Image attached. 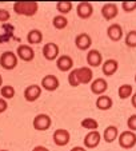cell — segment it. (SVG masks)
Segmentation results:
<instances>
[{"instance_id": "277c9868", "label": "cell", "mask_w": 136, "mask_h": 151, "mask_svg": "<svg viewBox=\"0 0 136 151\" xmlns=\"http://www.w3.org/2000/svg\"><path fill=\"white\" fill-rule=\"evenodd\" d=\"M32 126H34V128L37 130V131H45V130H48L52 126V119L47 114H39L34 118Z\"/></svg>"}, {"instance_id": "52a82bcc", "label": "cell", "mask_w": 136, "mask_h": 151, "mask_svg": "<svg viewBox=\"0 0 136 151\" xmlns=\"http://www.w3.org/2000/svg\"><path fill=\"white\" fill-rule=\"evenodd\" d=\"M59 51H60L59 46L55 44V43H47V44L43 46V50H42L43 56L48 60V62L56 60L57 58H59Z\"/></svg>"}, {"instance_id": "8992f818", "label": "cell", "mask_w": 136, "mask_h": 151, "mask_svg": "<svg viewBox=\"0 0 136 151\" xmlns=\"http://www.w3.org/2000/svg\"><path fill=\"white\" fill-rule=\"evenodd\" d=\"M100 140H102V135L97 130H94V131H89L87 135L84 137V147L85 148H96L97 146L100 145Z\"/></svg>"}, {"instance_id": "e0dca14e", "label": "cell", "mask_w": 136, "mask_h": 151, "mask_svg": "<svg viewBox=\"0 0 136 151\" xmlns=\"http://www.w3.org/2000/svg\"><path fill=\"white\" fill-rule=\"evenodd\" d=\"M56 66L62 72L72 71V67H74V59H72L69 55H62V56L57 58Z\"/></svg>"}, {"instance_id": "9a60e30c", "label": "cell", "mask_w": 136, "mask_h": 151, "mask_svg": "<svg viewBox=\"0 0 136 151\" xmlns=\"http://www.w3.org/2000/svg\"><path fill=\"white\" fill-rule=\"evenodd\" d=\"M119 70V62L116 59H108L102 64V71L104 76H112Z\"/></svg>"}, {"instance_id": "3957f363", "label": "cell", "mask_w": 136, "mask_h": 151, "mask_svg": "<svg viewBox=\"0 0 136 151\" xmlns=\"http://www.w3.org/2000/svg\"><path fill=\"white\" fill-rule=\"evenodd\" d=\"M117 139H119L120 147L124 148V150H130V148H132L136 146V132L130 131V130L123 131L122 134H119Z\"/></svg>"}, {"instance_id": "603a6c76", "label": "cell", "mask_w": 136, "mask_h": 151, "mask_svg": "<svg viewBox=\"0 0 136 151\" xmlns=\"http://www.w3.org/2000/svg\"><path fill=\"white\" fill-rule=\"evenodd\" d=\"M133 94V90H132V86L131 84H122L117 90V95H119L120 99H128L131 98Z\"/></svg>"}, {"instance_id": "44dd1931", "label": "cell", "mask_w": 136, "mask_h": 151, "mask_svg": "<svg viewBox=\"0 0 136 151\" xmlns=\"http://www.w3.org/2000/svg\"><path fill=\"white\" fill-rule=\"evenodd\" d=\"M119 137V130L116 126H108L105 127L104 132H103V139L107 143H112L113 140H116Z\"/></svg>"}, {"instance_id": "5bb4252c", "label": "cell", "mask_w": 136, "mask_h": 151, "mask_svg": "<svg viewBox=\"0 0 136 151\" xmlns=\"http://www.w3.org/2000/svg\"><path fill=\"white\" fill-rule=\"evenodd\" d=\"M75 44H76V47L80 51H87L92 46V37L88 34H85V32H82V34H79L75 37Z\"/></svg>"}, {"instance_id": "ac0fdd59", "label": "cell", "mask_w": 136, "mask_h": 151, "mask_svg": "<svg viewBox=\"0 0 136 151\" xmlns=\"http://www.w3.org/2000/svg\"><path fill=\"white\" fill-rule=\"evenodd\" d=\"M87 63L89 67H99L103 64V55L97 50H89L87 54Z\"/></svg>"}, {"instance_id": "d4e9b609", "label": "cell", "mask_w": 136, "mask_h": 151, "mask_svg": "<svg viewBox=\"0 0 136 151\" xmlns=\"http://www.w3.org/2000/svg\"><path fill=\"white\" fill-rule=\"evenodd\" d=\"M72 8H74V4H72L71 1H59V3L56 4L57 12H60V15H63V16L69 14V12L72 11Z\"/></svg>"}, {"instance_id": "1f68e13d", "label": "cell", "mask_w": 136, "mask_h": 151, "mask_svg": "<svg viewBox=\"0 0 136 151\" xmlns=\"http://www.w3.org/2000/svg\"><path fill=\"white\" fill-rule=\"evenodd\" d=\"M9 19H11V14L7 9L0 8V23H6Z\"/></svg>"}, {"instance_id": "83f0119b", "label": "cell", "mask_w": 136, "mask_h": 151, "mask_svg": "<svg viewBox=\"0 0 136 151\" xmlns=\"http://www.w3.org/2000/svg\"><path fill=\"white\" fill-rule=\"evenodd\" d=\"M125 46L130 48H136V31H130L124 37Z\"/></svg>"}, {"instance_id": "f546056e", "label": "cell", "mask_w": 136, "mask_h": 151, "mask_svg": "<svg viewBox=\"0 0 136 151\" xmlns=\"http://www.w3.org/2000/svg\"><path fill=\"white\" fill-rule=\"evenodd\" d=\"M122 9L124 12H133L136 9V1H123Z\"/></svg>"}, {"instance_id": "ffe728a7", "label": "cell", "mask_w": 136, "mask_h": 151, "mask_svg": "<svg viewBox=\"0 0 136 151\" xmlns=\"http://www.w3.org/2000/svg\"><path fill=\"white\" fill-rule=\"evenodd\" d=\"M95 104H96V109L102 110V111H107V110H110L113 106V100H112V98L108 96V95H100L96 99Z\"/></svg>"}, {"instance_id": "4316f807", "label": "cell", "mask_w": 136, "mask_h": 151, "mask_svg": "<svg viewBox=\"0 0 136 151\" xmlns=\"http://www.w3.org/2000/svg\"><path fill=\"white\" fill-rule=\"evenodd\" d=\"M0 95H1V98H4V99H12V98L15 96V88L12 87V86H3L1 88H0Z\"/></svg>"}, {"instance_id": "2e32d148", "label": "cell", "mask_w": 136, "mask_h": 151, "mask_svg": "<svg viewBox=\"0 0 136 151\" xmlns=\"http://www.w3.org/2000/svg\"><path fill=\"white\" fill-rule=\"evenodd\" d=\"M76 75L80 84H88L94 79V72L89 67H80L76 70Z\"/></svg>"}, {"instance_id": "484cf974", "label": "cell", "mask_w": 136, "mask_h": 151, "mask_svg": "<svg viewBox=\"0 0 136 151\" xmlns=\"http://www.w3.org/2000/svg\"><path fill=\"white\" fill-rule=\"evenodd\" d=\"M80 126H82L83 128H85V130L94 131V130H97L99 123H97V120H95L94 118H84V119L82 120V123H80Z\"/></svg>"}, {"instance_id": "836d02e7", "label": "cell", "mask_w": 136, "mask_h": 151, "mask_svg": "<svg viewBox=\"0 0 136 151\" xmlns=\"http://www.w3.org/2000/svg\"><path fill=\"white\" fill-rule=\"evenodd\" d=\"M32 151H49V150L45 146H36V147H34Z\"/></svg>"}, {"instance_id": "30bf717a", "label": "cell", "mask_w": 136, "mask_h": 151, "mask_svg": "<svg viewBox=\"0 0 136 151\" xmlns=\"http://www.w3.org/2000/svg\"><path fill=\"white\" fill-rule=\"evenodd\" d=\"M119 15V7L115 3H105L104 6L102 7V16L104 17L105 20L111 22L115 17Z\"/></svg>"}, {"instance_id": "cb8c5ba5", "label": "cell", "mask_w": 136, "mask_h": 151, "mask_svg": "<svg viewBox=\"0 0 136 151\" xmlns=\"http://www.w3.org/2000/svg\"><path fill=\"white\" fill-rule=\"evenodd\" d=\"M52 24H54V27L56 29H64V28H67V26H68V19L59 14L52 19Z\"/></svg>"}, {"instance_id": "74e56055", "label": "cell", "mask_w": 136, "mask_h": 151, "mask_svg": "<svg viewBox=\"0 0 136 151\" xmlns=\"http://www.w3.org/2000/svg\"><path fill=\"white\" fill-rule=\"evenodd\" d=\"M135 83H136V74H135Z\"/></svg>"}, {"instance_id": "7a4b0ae2", "label": "cell", "mask_w": 136, "mask_h": 151, "mask_svg": "<svg viewBox=\"0 0 136 151\" xmlns=\"http://www.w3.org/2000/svg\"><path fill=\"white\" fill-rule=\"evenodd\" d=\"M17 55L12 51H6L0 55V66L1 68L7 70V71H11L15 70L17 66Z\"/></svg>"}, {"instance_id": "ba28073f", "label": "cell", "mask_w": 136, "mask_h": 151, "mask_svg": "<svg viewBox=\"0 0 136 151\" xmlns=\"http://www.w3.org/2000/svg\"><path fill=\"white\" fill-rule=\"evenodd\" d=\"M16 55L23 62H32L35 58V51L28 44H20L16 50Z\"/></svg>"}, {"instance_id": "d6986e66", "label": "cell", "mask_w": 136, "mask_h": 151, "mask_svg": "<svg viewBox=\"0 0 136 151\" xmlns=\"http://www.w3.org/2000/svg\"><path fill=\"white\" fill-rule=\"evenodd\" d=\"M107 36L110 37L112 42H119L123 37V27L117 23L111 24L107 28Z\"/></svg>"}, {"instance_id": "4dcf8cb0", "label": "cell", "mask_w": 136, "mask_h": 151, "mask_svg": "<svg viewBox=\"0 0 136 151\" xmlns=\"http://www.w3.org/2000/svg\"><path fill=\"white\" fill-rule=\"evenodd\" d=\"M127 127H128V130H130V131L136 132V114L131 115V116L128 118V120H127Z\"/></svg>"}, {"instance_id": "7402d4cb", "label": "cell", "mask_w": 136, "mask_h": 151, "mask_svg": "<svg viewBox=\"0 0 136 151\" xmlns=\"http://www.w3.org/2000/svg\"><path fill=\"white\" fill-rule=\"evenodd\" d=\"M27 42L28 44H40L43 42V34L40 29H31L27 34Z\"/></svg>"}, {"instance_id": "6da1fadb", "label": "cell", "mask_w": 136, "mask_h": 151, "mask_svg": "<svg viewBox=\"0 0 136 151\" xmlns=\"http://www.w3.org/2000/svg\"><path fill=\"white\" fill-rule=\"evenodd\" d=\"M14 11L15 14L20 15V16L31 17L37 14L39 4L37 1H16L14 4Z\"/></svg>"}, {"instance_id": "9c48e42d", "label": "cell", "mask_w": 136, "mask_h": 151, "mask_svg": "<svg viewBox=\"0 0 136 151\" xmlns=\"http://www.w3.org/2000/svg\"><path fill=\"white\" fill-rule=\"evenodd\" d=\"M89 88H91V91H92V94L100 96V95H104V92L108 90V83L104 78H97V79L91 82Z\"/></svg>"}, {"instance_id": "d6a6232c", "label": "cell", "mask_w": 136, "mask_h": 151, "mask_svg": "<svg viewBox=\"0 0 136 151\" xmlns=\"http://www.w3.org/2000/svg\"><path fill=\"white\" fill-rule=\"evenodd\" d=\"M8 109V103L4 98H0V114H3L6 110Z\"/></svg>"}, {"instance_id": "5b68a950", "label": "cell", "mask_w": 136, "mask_h": 151, "mask_svg": "<svg viewBox=\"0 0 136 151\" xmlns=\"http://www.w3.org/2000/svg\"><path fill=\"white\" fill-rule=\"evenodd\" d=\"M52 140L56 146L59 147H64L69 143L71 140V134L68 132V130H64V128H57L55 130V132L52 134Z\"/></svg>"}, {"instance_id": "7c38bea8", "label": "cell", "mask_w": 136, "mask_h": 151, "mask_svg": "<svg viewBox=\"0 0 136 151\" xmlns=\"http://www.w3.org/2000/svg\"><path fill=\"white\" fill-rule=\"evenodd\" d=\"M42 95V86H37V84H31L28 86L24 91V99L27 102L32 103V102H36L37 99L40 98Z\"/></svg>"}, {"instance_id": "f1b7e54d", "label": "cell", "mask_w": 136, "mask_h": 151, "mask_svg": "<svg viewBox=\"0 0 136 151\" xmlns=\"http://www.w3.org/2000/svg\"><path fill=\"white\" fill-rule=\"evenodd\" d=\"M68 83H69L71 87H77L80 84L79 79H77V75H76V70L69 71V74H68Z\"/></svg>"}, {"instance_id": "f35d334b", "label": "cell", "mask_w": 136, "mask_h": 151, "mask_svg": "<svg viewBox=\"0 0 136 151\" xmlns=\"http://www.w3.org/2000/svg\"><path fill=\"white\" fill-rule=\"evenodd\" d=\"M0 151H8V150H0Z\"/></svg>"}, {"instance_id": "8fae6325", "label": "cell", "mask_w": 136, "mask_h": 151, "mask_svg": "<svg viewBox=\"0 0 136 151\" xmlns=\"http://www.w3.org/2000/svg\"><path fill=\"white\" fill-rule=\"evenodd\" d=\"M76 14L80 19H89L94 14V6L89 1H80L76 7Z\"/></svg>"}, {"instance_id": "8d00e7d4", "label": "cell", "mask_w": 136, "mask_h": 151, "mask_svg": "<svg viewBox=\"0 0 136 151\" xmlns=\"http://www.w3.org/2000/svg\"><path fill=\"white\" fill-rule=\"evenodd\" d=\"M3 87V78H1V75H0V88Z\"/></svg>"}, {"instance_id": "4fadbf2b", "label": "cell", "mask_w": 136, "mask_h": 151, "mask_svg": "<svg viewBox=\"0 0 136 151\" xmlns=\"http://www.w3.org/2000/svg\"><path fill=\"white\" fill-rule=\"evenodd\" d=\"M59 86L60 82L57 79V76H55V75H47L42 79V88H44L45 91H56L59 88Z\"/></svg>"}, {"instance_id": "d590c367", "label": "cell", "mask_w": 136, "mask_h": 151, "mask_svg": "<svg viewBox=\"0 0 136 151\" xmlns=\"http://www.w3.org/2000/svg\"><path fill=\"white\" fill-rule=\"evenodd\" d=\"M131 103H132V106L136 109V92H133V94H132V98H131Z\"/></svg>"}, {"instance_id": "e575fe53", "label": "cell", "mask_w": 136, "mask_h": 151, "mask_svg": "<svg viewBox=\"0 0 136 151\" xmlns=\"http://www.w3.org/2000/svg\"><path fill=\"white\" fill-rule=\"evenodd\" d=\"M71 151H87L85 147H80V146H75V147L71 148Z\"/></svg>"}]
</instances>
